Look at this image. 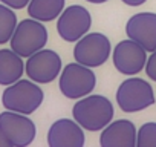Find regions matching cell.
Returning <instances> with one entry per match:
<instances>
[{
	"mask_svg": "<svg viewBox=\"0 0 156 147\" xmlns=\"http://www.w3.org/2000/svg\"><path fill=\"white\" fill-rule=\"evenodd\" d=\"M115 115V109L112 101L104 95H86L72 107V117L87 132H100L103 130Z\"/></svg>",
	"mask_w": 156,
	"mask_h": 147,
	"instance_id": "1",
	"label": "cell"
},
{
	"mask_svg": "<svg viewBox=\"0 0 156 147\" xmlns=\"http://www.w3.org/2000/svg\"><path fill=\"white\" fill-rule=\"evenodd\" d=\"M43 100V89L38 86V83L32 81L31 78H20L19 81L6 86L2 94V104L5 109L25 115L34 113L41 106Z\"/></svg>",
	"mask_w": 156,
	"mask_h": 147,
	"instance_id": "2",
	"label": "cell"
},
{
	"mask_svg": "<svg viewBox=\"0 0 156 147\" xmlns=\"http://www.w3.org/2000/svg\"><path fill=\"white\" fill-rule=\"evenodd\" d=\"M95 86L97 75L94 74L92 67L78 61L66 64L58 77V89L69 100H80L92 94Z\"/></svg>",
	"mask_w": 156,
	"mask_h": 147,
	"instance_id": "3",
	"label": "cell"
},
{
	"mask_svg": "<svg viewBox=\"0 0 156 147\" xmlns=\"http://www.w3.org/2000/svg\"><path fill=\"white\" fill-rule=\"evenodd\" d=\"M116 103L126 113H135L145 110L156 103L153 88L148 81L139 77H129L116 89Z\"/></svg>",
	"mask_w": 156,
	"mask_h": 147,
	"instance_id": "4",
	"label": "cell"
},
{
	"mask_svg": "<svg viewBox=\"0 0 156 147\" xmlns=\"http://www.w3.org/2000/svg\"><path fill=\"white\" fill-rule=\"evenodd\" d=\"M48 37V29L43 25V22L29 17L17 23L9 45L11 49L16 51L20 57L28 58L37 51L46 48Z\"/></svg>",
	"mask_w": 156,
	"mask_h": 147,
	"instance_id": "5",
	"label": "cell"
},
{
	"mask_svg": "<svg viewBox=\"0 0 156 147\" xmlns=\"http://www.w3.org/2000/svg\"><path fill=\"white\" fill-rule=\"evenodd\" d=\"M112 45L107 35L101 32H87L73 48V60L89 67L103 66L112 55Z\"/></svg>",
	"mask_w": 156,
	"mask_h": 147,
	"instance_id": "6",
	"label": "cell"
},
{
	"mask_svg": "<svg viewBox=\"0 0 156 147\" xmlns=\"http://www.w3.org/2000/svg\"><path fill=\"white\" fill-rule=\"evenodd\" d=\"M63 70L61 57L52 49H40L25 61V74L38 84H49L60 77Z\"/></svg>",
	"mask_w": 156,
	"mask_h": 147,
	"instance_id": "7",
	"label": "cell"
},
{
	"mask_svg": "<svg viewBox=\"0 0 156 147\" xmlns=\"http://www.w3.org/2000/svg\"><path fill=\"white\" fill-rule=\"evenodd\" d=\"M90 26L92 16L81 5H70L64 8L57 19V32L67 43H75L84 37L90 31Z\"/></svg>",
	"mask_w": 156,
	"mask_h": 147,
	"instance_id": "8",
	"label": "cell"
},
{
	"mask_svg": "<svg viewBox=\"0 0 156 147\" xmlns=\"http://www.w3.org/2000/svg\"><path fill=\"white\" fill-rule=\"evenodd\" d=\"M147 58V51L132 38L121 40L112 51V61L115 69L127 77L142 72V69H145Z\"/></svg>",
	"mask_w": 156,
	"mask_h": 147,
	"instance_id": "9",
	"label": "cell"
},
{
	"mask_svg": "<svg viewBox=\"0 0 156 147\" xmlns=\"http://www.w3.org/2000/svg\"><path fill=\"white\" fill-rule=\"evenodd\" d=\"M0 127L6 133L12 147H26L32 144L37 136L35 123L29 118V115L8 109L0 113Z\"/></svg>",
	"mask_w": 156,
	"mask_h": 147,
	"instance_id": "10",
	"label": "cell"
},
{
	"mask_svg": "<svg viewBox=\"0 0 156 147\" xmlns=\"http://www.w3.org/2000/svg\"><path fill=\"white\" fill-rule=\"evenodd\" d=\"M49 147H83L86 144L84 129L75 120L60 118L48 130Z\"/></svg>",
	"mask_w": 156,
	"mask_h": 147,
	"instance_id": "11",
	"label": "cell"
},
{
	"mask_svg": "<svg viewBox=\"0 0 156 147\" xmlns=\"http://www.w3.org/2000/svg\"><path fill=\"white\" fill-rule=\"evenodd\" d=\"M126 35L138 41L147 52L156 49V13H138L126 23Z\"/></svg>",
	"mask_w": 156,
	"mask_h": 147,
	"instance_id": "12",
	"label": "cell"
},
{
	"mask_svg": "<svg viewBox=\"0 0 156 147\" xmlns=\"http://www.w3.org/2000/svg\"><path fill=\"white\" fill-rule=\"evenodd\" d=\"M138 129L130 120L110 121L100 135L101 147H136Z\"/></svg>",
	"mask_w": 156,
	"mask_h": 147,
	"instance_id": "13",
	"label": "cell"
},
{
	"mask_svg": "<svg viewBox=\"0 0 156 147\" xmlns=\"http://www.w3.org/2000/svg\"><path fill=\"white\" fill-rule=\"evenodd\" d=\"M25 74V61L16 51L0 49V86H9L19 81Z\"/></svg>",
	"mask_w": 156,
	"mask_h": 147,
	"instance_id": "14",
	"label": "cell"
},
{
	"mask_svg": "<svg viewBox=\"0 0 156 147\" xmlns=\"http://www.w3.org/2000/svg\"><path fill=\"white\" fill-rule=\"evenodd\" d=\"M66 6V0H31L26 6L29 17L43 23L54 22L60 17Z\"/></svg>",
	"mask_w": 156,
	"mask_h": 147,
	"instance_id": "15",
	"label": "cell"
},
{
	"mask_svg": "<svg viewBox=\"0 0 156 147\" xmlns=\"http://www.w3.org/2000/svg\"><path fill=\"white\" fill-rule=\"evenodd\" d=\"M16 9L6 6L0 2V45L9 43L16 28H17V16L14 13Z\"/></svg>",
	"mask_w": 156,
	"mask_h": 147,
	"instance_id": "16",
	"label": "cell"
},
{
	"mask_svg": "<svg viewBox=\"0 0 156 147\" xmlns=\"http://www.w3.org/2000/svg\"><path fill=\"white\" fill-rule=\"evenodd\" d=\"M136 147H156V123L150 121L138 129Z\"/></svg>",
	"mask_w": 156,
	"mask_h": 147,
	"instance_id": "17",
	"label": "cell"
},
{
	"mask_svg": "<svg viewBox=\"0 0 156 147\" xmlns=\"http://www.w3.org/2000/svg\"><path fill=\"white\" fill-rule=\"evenodd\" d=\"M145 74L151 81H156V49L150 52L147 63H145Z\"/></svg>",
	"mask_w": 156,
	"mask_h": 147,
	"instance_id": "18",
	"label": "cell"
},
{
	"mask_svg": "<svg viewBox=\"0 0 156 147\" xmlns=\"http://www.w3.org/2000/svg\"><path fill=\"white\" fill-rule=\"evenodd\" d=\"M2 3H5L6 6H9V8H12V9H23V8H26L28 5H29V2L31 0H0Z\"/></svg>",
	"mask_w": 156,
	"mask_h": 147,
	"instance_id": "19",
	"label": "cell"
},
{
	"mask_svg": "<svg viewBox=\"0 0 156 147\" xmlns=\"http://www.w3.org/2000/svg\"><path fill=\"white\" fill-rule=\"evenodd\" d=\"M0 147H12L11 141L8 139V136H6V133L3 132L2 127H0Z\"/></svg>",
	"mask_w": 156,
	"mask_h": 147,
	"instance_id": "20",
	"label": "cell"
},
{
	"mask_svg": "<svg viewBox=\"0 0 156 147\" xmlns=\"http://www.w3.org/2000/svg\"><path fill=\"white\" fill-rule=\"evenodd\" d=\"M121 2L124 3V5H127V6H141V5H144L147 0H121Z\"/></svg>",
	"mask_w": 156,
	"mask_h": 147,
	"instance_id": "21",
	"label": "cell"
},
{
	"mask_svg": "<svg viewBox=\"0 0 156 147\" xmlns=\"http://www.w3.org/2000/svg\"><path fill=\"white\" fill-rule=\"evenodd\" d=\"M86 2H89V3H94V5H101V3H106V2H109V0H86Z\"/></svg>",
	"mask_w": 156,
	"mask_h": 147,
	"instance_id": "22",
	"label": "cell"
}]
</instances>
